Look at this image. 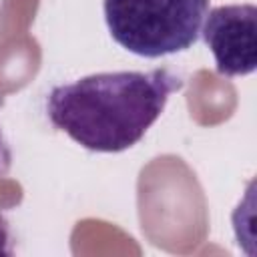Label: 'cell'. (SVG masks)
Masks as SVG:
<instances>
[{"label": "cell", "mask_w": 257, "mask_h": 257, "mask_svg": "<svg viewBox=\"0 0 257 257\" xmlns=\"http://www.w3.org/2000/svg\"><path fill=\"white\" fill-rule=\"evenodd\" d=\"M181 86L183 78L167 68L98 72L54 86L46 96V114L80 147L120 153L145 137Z\"/></svg>", "instance_id": "1"}, {"label": "cell", "mask_w": 257, "mask_h": 257, "mask_svg": "<svg viewBox=\"0 0 257 257\" xmlns=\"http://www.w3.org/2000/svg\"><path fill=\"white\" fill-rule=\"evenodd\" d=\"M104 20L116 44L145 58L191 48L209 0H104Z\"/></svg>", "instance_id": "2"}, {"label": "cell", "mask_w": 257, "mask_h": 257, "mask_svg": "<svg viewBox=\"0 0 257 257\" xmlns=\"http://www.w3.org/2000/svg\"><path fill=\"white\" fill-rule=\"evenodd\" d=\"M201 34L211 48L217 72L243 76L257 66V8L253 4H227L205 14Z\"/></svg>", "instance_id": "3"}, {"label": "cell", "mask_w": 257, "mask_h": 257, "mask_svg": "<svg viewBox=\"0 0 257 257\" xmlns=\"http://www.w3.org/2000/svg\"><path fill=\"white\" fill-rule=\"evenodd\" d=\"M10 165H12V151L0 126V177H4L10 171Z\"/></svg>", "instance_id": "4"}]
</instances>
